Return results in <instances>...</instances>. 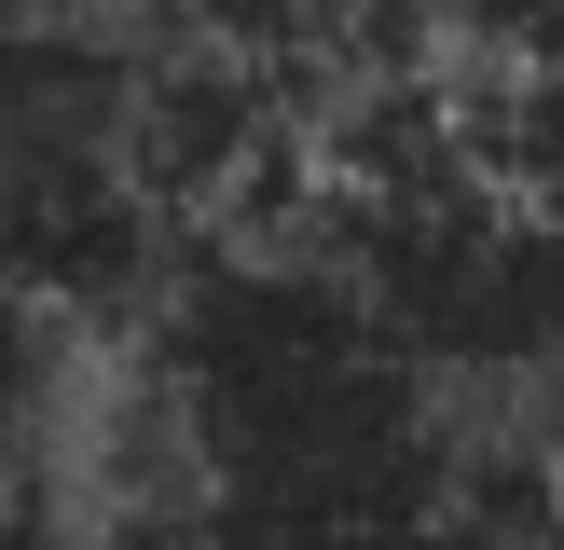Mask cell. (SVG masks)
<instances>
[{
    "instance_id": "1",
    "label": "cell",
    "mask_w": 564,
    "mask_h": 550,
    "mask_svg": "<svg viewBox=\"0 0 564 550\" xmlns=\"http://www.w3.org/2000/svg\"><path fill=\"white\" fill-rule=\"evenodd\" d=\"M468 69H564V0H427Z\"/></svg>"
},
{
    "instance_id": "2",
    "label": "cell",
    "mask_w": 564,
    "mask_h": 550,
    "mask_svg": "<svg viewBox=\"0 0 564 550\" xmlns=\"http://www.w3.org/2000/svg\"><path fill=\"white\" fill-rule=\"evenodd\" d=\"M523 550H564V522H538V537H523Z\"/></svg>"
}]
</instances>
